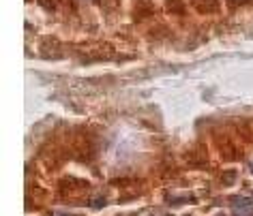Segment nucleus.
Returning <instances> with one entry per match:
<instances>
[{"mask_svg":"<svg viewBox=\"0 0 253 216\" xmlns=\"http://www.w3.org/2000/svg\"><path fill=\"white\" fill-rule=\"evenodd\" d=\"M232 212L234 216H253V199H249V197H234Z\"/></svg>","mask_w":253,"mask_h":216,"instance_id":"obj_1","label":"nucleus"}]
</instances>
